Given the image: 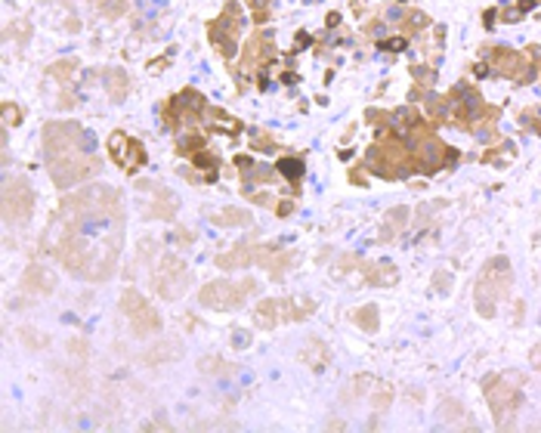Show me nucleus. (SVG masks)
Masks as SVG:
<instances>
[{
    "label": "nucleus",
    "instance_id": "obj_14",
    "mask_svg": "<svg viewBox=\"0 0 541 433\" xmlns=\"http://www.w3.org/2000/svg\"><path fill=\"white\" fill-rule=\"evenodd\" d=\"M210 37H213V43L220 46V53H223L226 59H232V56H235V50H238V46H235V37H232V34H226L223 28H217V25H213V28H210Z\"/></svg>",
    "mask_w": 541,
    "mask_h": 433
},
{
    "label": "nucleus",
    "instance_id": "obj_10",
    "mask_svg": "<svg viewBox=\"0 0 541 433\" xmlns=\"http://www.w3.org/2000/svg\"><path fill=\"white\" fill-rule=\"evenodd\" d=\"M248 263H254V248H244V245H235V251L217 257L220 269H238V266H248Z\"/></svg>",
    "mask_w": 541,
    "mask_h": 433
},
{
    "label": "nucleus",
    "instance_id": "obj_6",
    "mask_svg": "<svg viewBox=\"0 0 541 433\" xmlns=\"http://www.w3.org/2000/svg\"><path fill=\"white\" fill-rule=\"evenodd\" d=\"M109 146H112V158H115L121 167H124L127 173H136V170L145 164V149H142L136 139H130L127 133L115 130L112 139H109Z\"/></svg>",
    "mask_w": 541,
    "mask_h": 433
},
{
    "label": "nucleus",
    "instance_id": "obj_9",
    "mask_svg": "<svg viewBox=\"0 0 541 433\" xmlns=\"http://www.w3.org/2000/svg\"><path fill=\"white\" fill-rule=\"evenodd\" d=\"M102 81H105V90H109V96L115 99V103H121V99L127 96V90H130V81H127L124 68H109L102 74Z\"/></svg>",
    "mask_w": 541,
    "mask_h": 433
},
{
    "label": "nucleus",
    "instance_id": "obj_7",
    "mask_svg": "<svg viewBox=\"0 0 541 433\" xmlns=\"http://www.w3.org/2000/svg\"><path fill=\"white\" fill-rule=\"evenodd\" d=\"M22 288L31 291V294H50L56 288V278L50 275V269H43V266H28L25 275H22Z\"/></svg>",
    "mask_w": 541,
    "mask_h": 433
},
{
    "label": "nucleus",
    "instance_id": "obj_20",
    "mask_svg": "<svg viewBox=\"0 0 541 433\" xmlns=\"http://www.w3.org/2000/svg\"><path fill=\"white\" fill-rule=\"evenodd\" d=\"M177 99H180V106H183V109H195V112L204 109V96H201L198 90H183Z\"/></svg>",
    "mask_w": 541,
    "mask_h": 433
},
{
    "label": "nucleus",
    "instance_id": "obj_12",
    "mask_svg": "<svg viewBox=\"0 0 541 433\" xmlns=\"http://www.w3.org/2000/svg\"><path fill=\"white\" fill-rule=\"evenodd\" d=\"M254 322L260 328H273L279 322V303L276 300H260L257 303V313H254Z\"/></svg>",
    "mask_w": 541,
    "mask_h": 433
},
{
    "label": "nucleus",
    "instance_id": "obj_27",
    "mask_svg": "<svg viewBox=\"0 0 541 433\" xmlns=\"http://www.w3.org/2000/svg\"><path fill=\"white\" fill-rule=\"evenodd\" d=\"M248 344H251V334H248V331H235V334H232V347H235V350H244Z\"/></svg>",
    "mask_w": 541,
    "mask_h": 433
},
{
    "label": "nucleus",
    "instance_id": "obj_32",
    "mask_svg": "<svg viewBox=\"0 0 541 433\" xmlns=\"http://www.w3.org/2000/svg\"><path fill=\"white\" fill-rule=\"evenodd\" d=\"M59 106H62V109H68V106H75V96H68V93H65V96L59 99Z\"/></svg>",
    "mask_w": 541,
    "mask_h": 433
},
{
    "label": "nucleus",
    "instance_id": "obj_23",
    "mask_svg": "<svg viewBox=\"0 0 541 433\" xmlns=\"http://www.w3.org/2000/svg\"><path fill=\"white\" fill-rule=\"evenodd\" d=\"M65 347H68V356H78V359H87V356H90V347H87L84 338H71Z\"/></svg>",
    "mask_w": 541,
    "mask_h": 433
},
{
    "label": "nucleus",
    "instance_id": "obj_17",
    "mask_svg": "<svg viewBox=\"0 0 541 433\" xmlns=\"http://www.w3.org/2000/svg\"><path fill=\"white\" fill-rule=\"evenodd\" d=\"M75 71H78V62H75V59H62V62H53V65H50V74H53L56 81H68Z\"/></svg>",
    "mask_w": 541,
    "mask_h": 433
},
{
    "label": "nucleus",
    "instance_id": "obj_18",
    "mask_svg": "<svg viewBox=\"0 0 541 433\" xmlns=\"http://www.w3.org/2000/svg\"><path fill=\"white\" fill-rule=\"evenodd\" d=\"M198 368H201L204 374H223V371L232 368V365H226L220 356H204V359H198Z\"/></svg>",
    "mask_w": 541,
    "mask_h": 433
},
{
    "label": "nucleus",
    "instance_id": "obj_21",
    "mask_svg": "<svg viewBox=\"0 0 541 433\" xmlns=\"http://www.w3.org/2000/svg\"><path fill=\"white\" fill-rule=\"evenodd\" d=\"M177 146H180V152H183V155H195V152H201V139L195 136V133H189V136H180V139H177Z\"/></svg>",
    "mask_w": 541,
    "mask_h": 433
},
{
    "label": "nucleus",
    "instance_id": "obj_2",
    "mask_svg": "<svg viewBox=\"0 0 541 433\" xmlns=\"http://www.w3.org/2000/svg\"><path fill=\"white\" fill-rule=\"evenodd\" d=\"M121 313H124L130 322H133V331L139 338H149V334H158L161 331V316L145 303V297L133 288H127L124 294H121Z\"/></svg>",
    "mask_w": 541,
    "mask_h": 433
},
{
    "label": "nucleus",
    "instance_id": "obj_1",
    "mask_svg": "<svg viewBox=\"0 0 541 433\" xmlns=\"http://www.w3.org/2000/svg\"><path fill=\"white\" fill-rule=\"evenodd\" d=\"M251 291H257V282H254V278H244L241 285L220 278V282H210V285H204V288L198 291V300L204 303V307H210V310H235L238 303H241V297L251 294Z\"/></svg>",
    "mask_w": 541,
    "mask_h": 433
},
{
    "label": "nucleus",
    "instance_id": "obj_13",
    "mask_svg": "<svg viewBox=\"0 0 541 433\" xmlns=\"http://www.w3.org/2000/svg\"><path fill=\"white\" fill-rule=\"evenodd\" d=\"M217 223L220 226H251V214L241 208H223L217 214Z\"/></svg>",
    "mask_w": 541,
    "mask_h": 433
},
{
    "label": "nucleus",
    "instance_id": "obj_34",
    "mask_svg": "<svg viewBox=\"0 0 541 433\" xmlns=\"http://www.w3.org/2000/svg\"><path fill=\"white\" fill-rule=\"evenodd\" d=\"M532 365H541V350H532Z\"/></svg>",
    "mask_w": 541,
    "mask_h": 433
},
{
    "label": "nucleus",
    "instance_id": "obj_5",
    "mask_svg": "<svg viewBox=\"0 0 541 433\" xmlns=\"http://www.w3.org/2000/svg\"><path fill=\"white\" fill-rule=\"evenodd\" d=\"M84 130L78 124H65V121H53L43 127V149H46V161H56L62 155H71L75 142H81Z\"/></svg>",
    "mask_w": 541,
    "mask_h": 433
},
{
    "label": "nucleus",
    "instance_id": "obj_16",
    "mask_svg": "<svg viewBox=\"0 0 541 433\" xmlns=\"http://www.w3.org/2000/svg\"><path fill=\"white\" fill-rule=\"evenodd\" d=\"M356 322L362 331H377V310L374 307H362L356 310Z\"/></svg>",
    "mask_w": 541,
    "mask_h": 433
},
{
    "label": "nucleus",
    "instance_id": "obj_3",
    "mask_svg": "<svg viewBox=\"0 0 541 433\" xmlns=\"http://www.w3.org/2000/svg\"><path fill=\"white\" fill-rule=\"evenodd\" d=\"M34 211V192L25 180H7L4 186V220L7 226H25Z\"/></svg>",
    "mask_w": 541,
    "mask_h": 433
},
{
    "label": "nucleus",
    "instance_id": "obj_31",
    "mask_svg": "<svg viewBox=\"0 0 541 433\" xmlns=\"http://www.w3.org/2000/svg\"><path fill=\"white\" fill-rule=\"evenodd\" d=\"M387 402H390V396H387V393H377V396H374V405H377V409H384Z\"/></svg>",
    "mask_w": 541,
    "mask_h": 433
},
{
    "label": "nucleus",
    "instance_id": "obj_15",
    "mask_svg": "<svg viewBox=\"0 0 541 433\" xmlns=\"http://www.w3.org/2000/svg\"><path fill=\"white\" fill-rule=\"evenodd\" d=\"M276 170L285 173L291 183H300V176H303V161H300V158H282V161L276 164Z\"/></svg>",
    "mask_w": 541,
    "mask_h": 433
},
{
    "label": "nucleus",
    "instance_id": "obj_28",
    "mask_svg": "<svg viewBox=\"0 0 541 433\" xmlns=\"http://www.w3.org/2000/svg\"><path fill=\"white\" fill-rule=\"evenodd\" d=\"M402 46H405V40H402V37H396V40H387V43H381V50H393V53H399Z\"/></svg>",
    "mask_w": 541,
    "mask_h": 433
},
{
    "label": "nucleus",
    "instance_id": "obj_11",
    "mask_svg": "<svg viewBox=\"0 0 541 433\" xmlns=\"http://www.w3.org/2000/svg\"><path fill=\"white\" fill-rule=\"evenodd\" d=\"M177 356H180V347H177V344H155L152 350L142 353V362H145V365H161V362H167V359H177Z\"/></svg>",
    "mask_w": 541,
    "mask_h": 433
},
{
    "label": "nucleus",
    "instance_id": "obj_26",
    "mask_svg": "<svg viewBox=\"0 0 541 433\" xmlns=\"http://www.w3.org/2000/svg\"><path fill=\"white\" fill-rule=\"evenodd\" d=\"M19 118H22L19 106H16V103H4V124H7V127H13Z\"/></svg>",
    "mask_w": 541,
    "mask_h": 433
},
{
    "label": "nucleus",
    "instance_id": "obj_25",
    "mask_svg": "<svg viewBox=\"0 0 541 433\" xmlns=\"http://www.w3.org/2000/svg\"><path fill=\"white\" fill-rule=\"evenodd\" d=\"M291 260H294V254H282V257H279L273 266H269V269H273V278H282V275H285V269L291 266Z\"/></svg>",
    "mask_w": 541,
    "mask_h": 433
},
{
    "label": "nucleus",
    "instance_id": "obj_33",
    "mask_svg": "<svg viewBox=\"0 0 541 433\" xmlns=\"http://www.w3.org/2000/svg\"><path fill=\"white\" fill-rule=\"evenodd\" d=\"M535 4H538V0H520V13H523V10H532Z\"/></svg>",
    "mask_w": 541,
    "mask_h": 433
},
{
    "label": "nucleus",
    "instance_id": "obj_4",
    "mask_svg": "<svg viewBox=\"0 0 541 433\" xmlns=\"http://www.w3.org/2000/svg\"><path fill=\"white\" fill-rule=\"evenodd\" d=\"M50 170H53V183L59 186V189H68V186H75V183H81V180H87L90 173H96L99 170V158H90V155H62V158H56V161H50Z\"/></svg>",
    "mask_w": 541,
    "mask_h": 433
},
{
    "label": "nucleus",
    "instance_id": "obj_8",
    "mask_svg": "<svg viewBox=\"0 0 541 433\" xmlns=\"http://www.w3.org/2000/svg\"><path fill=\"white\" fill-rule=\"evenodd\" d=\"M489 405L498 415H504L507 409H516V405H520V393H513L510 387H504V380H492V384H489Z\"/></svg>",
    "mask_w": 541,
    "mask_h": 433
},
{
    "label": "nucleus",
    "instance_id": "obj_19",
    "mask_svg": "<svg viewBox=\"0 0 541 433\" xmlns=\"http://www.w3.org/2000/svg\"><path fill=\"white\" fill-rule=\"evenodd\" d=\"M405 217H408V208H396V211H390V214H387V235H390V232L396 235L399 229L405 226Z\"/></svg>",
    "mask_w": 541,
    "mask_h": 433
},
{
    "label": "nucleus",
    "instance_id": "obj_22",
    "mask_svg": "<svg viewBox=\"0 0 541 433\" xmlns=\"http://www.w3.org/2000/svg\"><path fill=\"white\" fill-rule=\"evenodd\" d=\"M19 338L25 341L31 350H40V347H46V338H43V334H37V331H31V328H22V331H19Z\"/></svg>",
    "mask_w": 541,
    "mask_h": 433
},
{
    "label": "nucleus",
    "instance_id": "obj_29",
    "mask_svg": "<svg viewBox=\"0 0 541 433\" xmlns=\"http://www.w3.org/2000/svg\"><path fill=\"white\" fill-rule=\"evenodd\" d=\"M414 78H421L424 84H433V71L430 68H414Z\"/></svg>",
    "mask_w": 541,
    "mask_h": 433
},
{
    "label": "nucleus",
    "instance_id": "obj_30",
    "mask_svg": "<svg viewBox=\"0 0 541 433\" xmlns=\"http://www.w3.org/2000/svg\"><path fill=\"white\" fill-rule=\"evenodd\" d=\"M291 211H294V201H282V205H279V217H285Z\"/></svg>",
    "mask_w": 541,
    "mask_h": 433
},
{
    "label": "nucleus",
    "instance_id": "obj_24",
    "mask_svg": "<svg viewBox=\"0 0 541 433\" xmlns=\"http://www.w3.org/2000/svg\"><path fill=\"white\" fill-rule=\"evenodd\" d=\"M195 167H204V170H210V176L207 180H213V170H217V158L213 155H207V152H195Z\"/></svg>",
    "mask_w": 541,
    "mask_h": 433
}]
</instances>
